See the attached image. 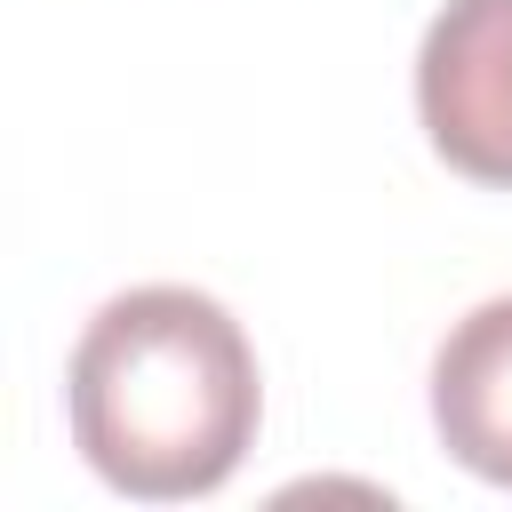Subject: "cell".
I'll use <instances>...</instances> for the list:
<instances>
[{
    "label": "cell",
    "mask_w": 512,
    "mask_h": 512,
    "mask_svg": "<svg viewBox=\"0 0 512 512\" xmlns=\"http://www.w3.org/2000/svg\"><path fill=\"white\" fill-rule=\"evenodd\" d=\"M64 416L72 448L104 488L136 504L216 496L256 448V344L200 288H128L80 328L64 368Z\"/></svg>",
    "instance_id": "6da1fadb"
},
{
    "label": "cell",
    "mask_w": 512,
    "mask_h": 512,
    "mask_svg": "<svg viewBox=\"0 0 512 512\" xmlns=\"http://www.w3.org/2000/svg\"><path fill=\"white\" fill-rule=\"evenodd\" d=\"M416 120L456 176L512 192V0H448L424 24Z\"/></svg>",
    "instance_id": "7a4b0ae2"
},
{
    "label": "cell",
    "mask_w": 512,
    "mask_h": 512,
    "mask_svg": "<svg viewBox=\"0 0 512 512\" xmlns=\"http://www.w3.org/2000/svg\"><path fill=\"white\" fill-rule=\"evenodd\" d=\"M432 432L464 472H480L488 488H512V296L472 304L440 336V352H432Z\"/></svg>",
    "instance_id": "3957f363"
}]
</instances>
